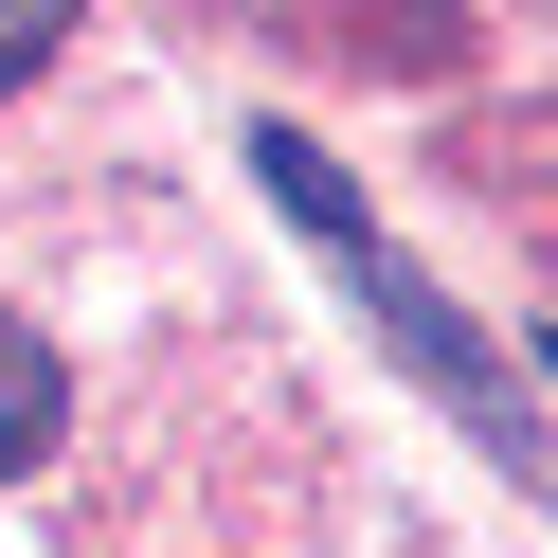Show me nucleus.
Listing matches in <instances>:
<instances>
[{"label":"nucleus","mask_w":558,"mask_h":558,"mask_svg":"<svg viewBox=\"0 0 558 558\" xmlns=\"http://www.w3.org/2000/svg\"><path fill=\"white\" fill-rule=\"evenodd\" d=\"M54 433H73V378H54V342H37V325H0V486L37 469Z\"/></svg>","instance_id":"nucleus-1"},{"label":"nucleus","mask_w":558,"mask_h":558,"mask_svg":"<svg viewBox=\"0 0 558 558\" xmlns=\"http://www.w3.org/2000/svg\"><path fill=\"white\" fill-rule=\"evenodd\" d=\"M73 37V0H0V109H19V90H37V54Z\"/></svg>","instance_id":"nucleus-2"}]
</instances>
